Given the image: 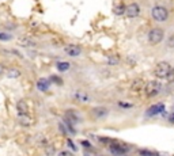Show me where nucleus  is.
<instances>
[{
    "mask_svg": "<svg viewBox=\"0 0 174 156\" xmlns=\"http://www.w3.org/2000/svg\"><path fill=\"white\" fill-rule=\"evenodd\" d=\"M165 38V31L161 27H153L148 33V42L151 45H158Z\"/></svg>",
    "mask_w": 174,
    "mask_h": 156,
    "instance_id": "nucleus-2",
    "label": "nucleus"
},
{
    "mask_svg": "<svg viewBox=\"0 0 174 156\" xmlns=\"http://www.w3.org/2000/svg\"><path fill=\"white\" fill-rule=\"evenodd\" d=\"M118 106L123 107V109H131L133 105L132 103H128V102H118Z\"/></svg>",
    "mask_w": 174,
    "mask_h": 156,
    "instance_id": "nucleus-24",
    "label": "nucleus"
},
{
    "mask_svg": "<svg viewBox=\"0 0 174 156\" xmlns=\"http://www.w3.org/2000/svg\"><path fill=\"white\" fill-rule=\"evenodd\" d=\"M151 15H153V19L157 22H166L169 18V11L162 6H155L151 11Z\"/></svg>",
    "mask_w": 174,
    "mask_h": 156,
    "instance_id": "nucleus-4",
    "label": "nucleus"
},
{
    "mask_svg": "<svg viewBox=\"0 0 174 156\" xmlns=\"http://www.w3.org/2000/svg\"><path fill=\"white\" fill-rule=\"evenodd\" d=\"M18 121H19V124L22 126H25V128H29V126L33 125V118L30 116V113L29 114H18Z\"/></svg>",
    "mask_w": 174,
    "mask_h": 156,
    "instance_id": "nucleus-9",
    "label": "nucleus"
},
{
    "mask_svg": "<svg viewBox=\"0 0 174 156\" xmlns=\"http://www.w3.org/2000/svg\"><path fill=\"white\" fill-rule=\"evenodd\" d=\"M124 14H125L127 18H136L140 14V6L138 4V3H132V4L127 6Z\"/></svg>",
    "mask_w": 174,
    "mask_h": 156,
    "instance_id": "nucleus-7",
    "label": "nucleus"
},
{
    "mask_svg": "<svg viewBox=\"0 0 174 156\" xmlns=\"http://www.w3.org/2000/svg\"><path fill=\"white\" fill-rule=\"evenodd\" d=\"M56 67H57V69L60 71V72H65V71L69 69L71 64H69V62H67V61H60V62H57Z\"/></svg>",
    "mask_w": 174,
    "mask_h": 156,
    "instance_id": "nucleus-16",
    "label": "nucleus"
},
{
    "mask_svg": "<svg viewBox=\"0 0 174 156\" xmlns=\"http://www.w3.org/2000/svg\"><path fill=\"white\" fill-rule=\"evenodd\" d=\"M139 155L140 156H159L158 152H154V151H150V149H140Z\"/></svg>",
    "mask_w": 174,
    "mask_h": 156,
    "instance_id": "nucleus-19",
    "label": "nucleus"
},
{
    "mask_svg": "<svg viewBox=\"0 0 174 156\" xmlns=\"http://www.w3.org/2000/svg\"><path fill=\"white\" fill-rule=\"evenodd\" d=\"M67 144H68V147L71 148L72 151H76V147H75V144H73V141H72L71 139H68V140H67Z\"/></svg>",
    "mask_w": 174,
    "mask_h": 156,
    "instance_id": "nucleus-26",
    "label": "nucleus"
},
{
    "mask_svg": "<svg viewBox=\"0 0 174 156\" xmlns=\"http://www.w3.org/2000/svg\"><path fill=\"white\" fill-rule=\"evenodd\" d=\"M166 79H167L169 83H174V68L170 69V72H169V75H167Z\"/></svg>",
    "mask_w": 174,
    "mask_h": 156,
    "instance_id": "nucleus-23",
    "label": "nucleus"
},
{
    "mask_svg": "<svg viewBox=\"0 0 174 156\" xmlns=\"http://www.w3.org/2000/svg\"><path fill=\"white\" fill-rule=\"evenodd\" d=\"M110 154L114 155V156H121L124 154H127V152L129 151V148L127 145H124L123 143H120V141H114L113 144H110V145H108Z\"/></svg>",
    "mask_w": 174,
    "mask_h": 156,
    "instance_id": "nucleus-5",
    "label": "nucleus"
},
{
    "mask_svg": "<svg viewBox=\"0 0 174 156\" xmlns=\"http://www.w3.org/2000/svg\"><path fill=\"white\" fill-rule=\"evenodd\" d=\"M16 110L18 114H29V106L25 101H19L16 103Z\"/></svg>",
    "mask_w": 174,
    "mask_h": 156,
    "instance_id": "nucleus-13",
    "label": "nucleus"
},
{
    "mask_svg": "<svg viewBox=\"0 0 174 156\" xmlns=\"http://www.w3.org/2000/svg\"><path fill=\"white\" fill-rule=\"evenodd\" d=\"M50 86V81L45 79V77H41V79L37 80V88H38L40 91H46L48 88Z\"/></svg>",
    "mask_w": 174,
    "mask_h": 156,
    "instance_id": "nucleus-12",
    "label": "nucleus"
},
{
    "mask_svg": "<svg viewBox=\"0 0 174 156\" xmlns=\"http://www.w3.org/2000/svg\"><path fill=\"white\" fill-rule=\"evenodd\" d=\"M165 113V105L163 103H155V105L150 106L148 109L146 110V117L148 118H153V117H157L159 114H163Z\"/></svg>",
    "mask_w": 174,
    "mask_h": 156,
    "instance_id": "nucleus-6",
    "label": "nucleus"
},
{
    "mask_svg": "<svg viewBox=\"0 0 174 156\" xmlns=\"http://www.w3.org/2000/svg\"><path fill=\"white\" fill-rule=\"evenodd\" d=\"M169 120L172 122H174V114H172V117H169Z\"/></svg>",
    "mask_w": 174,
    "mask_h": 156,
    "instance_id": "nucleus-30",
    "label": "nucleus"
},
{
    "mask_svg": "<svg viewBox=\"0 0 174 156\" xmlns=\"http://www.w3.org/2000/svg\"><path fill=\"white\" fill-rule=\"evenodd\" d=\"M82 144H83V145H86V147H90V144H88V143H87V141H83V143H82Z\"/></svg>",
    "mask_w": 174,
    "mask_h": 156,
    "instance_id": "nucleus-29",
    "label": "nucleus"
},
{
    "mask_svg": "<svg viewBox=\"0 0 174 156\" xmlns=\"http://www.w3.org/2000/svg\"><path fill=\"white\" fill-rule=\"evenodd\" d=\"M118 62H120V57H118V56H110V57L108 58L109 65H117Z\"/></svg>",
    "mask_w": 174,
    "mask_h": 156,
    "instance_id": "nucleus-20",
    "label": "nucleus"
},
{
    "mask_svg": "<svg viewBox=\"0 0 174 156\" xmlns=\"http://www.w3.org/2000/svg\"><path fill=\"white\" fill-rule=\"evenodd\" d=\"M142 87H143V80H135V81H133V84H132V90L133 91H135V90L139 91Z\"/></svg>",
    "mask_w": 174,
    "mask_h": 156,
    "instance_id": "nucleus-21",
    "label": "nucleus"
},
{
    "mask_svg": "<svg viewBox=\"0 0 174 156\" xmlns=\"http://www.w3.org/2000/svg\"><path fill=\"white\" fill-rule=\"evenodd\" d=\"M18 44L22 46H35V42L31 41L30 38H19L18 39Z\"/></svg>",
    "mask_w": 174,
    "mask_h": 156,
    "instance_id": "nucleus-15",
    "label": "nucleus"
},
{
    "mask_svg": "<svg viewBox=\"0 0 174 156\" xmlns=\"http://www.w3.org/2000/svg\"><path fill=\"white\" fill-rule=\"evenodd\" d=\"M45 152H46V155H53L54 154V147L53 145H48L46 148H45Z\"/></svg>",
    "mask_w": 174,
    "mask_h": 156,
    "instance_id": "nucleus-25",
    "label": "nucleus"
},
{
    "mask_svg": "<svg viewBox=\"0 0 174 156\" xmlns=\"http://www.w3.org/2000/svg\"><path fill=\"white\" fill-rule=\"evenodd\" d=\"M7 76L11 77V79H16V77H19V76H21V71H19V69L12 68V69H10L8 72H7Z\"/></svg>",
    "mask_w": 174,
    "mask_h": 156,
    "instance_id": "nucleus-17",
    "label": "nucleus"
},
{
    "mask_svg": "<svg viewBox=\"0 0 174 156\" xmlns=\"http://www.w3.org/2000/svg\"><path fill=\"white\" fill-rule=\"evenodd\" d=\"M6 72V68H4V65L3 64H0V75H3V73Z\"/></svg>",
    "mask_w": 174,
    "mask_h": 156,
    "instance_id": "nucleus-28",
    "label": "nucleus"
},
{
    "mask_svg": "<svg viewBox=\"0 0 174 156\" xmlns=\"http://www.w3.org/2000/svg\"><path fill=\"white\" fill-rule=\"evenodd\" d=\"M48 80H49V81H54V84H61L63 83V80L60 79V77H57L56 75H52Z\"/></svg>",
    "mask_w": 174,
    "mask_h": 156,
    "instance_id": "nucleus-22",
    "label": "nucleus"
},
{
    "mask_svg": "<svg viewBox=\"0 0 174 156\" xmlns=\"http://www.w3.org/2000/svg\"><path fill=\"white\" fill-rule=\"evenodd\" d=\"M125 8H127V7H125L124 4H118L113 8V12L116 14V15H123V14L125 12Z\"/></svg>",
    "mask_w": 174,
    "mask_h": 156,
    "instance_id": "nucleus-18",
    "label": "nucleus"
},
{
    "mask_svg": "<svg viewBox=\"0 0 174 156\" xmlns=\"http://www.w3.org/2000/svg\"><path fill=\"white\" fill-rule=\"evenodd\" d=\"M65 53L68 56H71V57H76V56H79L80 53H82V48L78 46V45H73V44H71V45H67L64 48Z\"/></svg>",
    "mask_w": 174,
    "mask_h": 156,
    "instance_id": "nucleus-8",
    "label": "nucleus"
},
{
    "mask_svg": "<svg viewBox=\"0 0 174 156\" xmlns=\"http://www.w3.org/2000/svg\"><path fill=\"white\" fill-rule=\"evenodd\" d=\"M91 114L95 118H105L109 114V110L103 106H98V107H94V109L91 110Z\"/></svg>",
    "mask_w": 174,
    "mask_h": 156,
    "instance_id": "nucleus-10",
    "label": "nucleus"
},
{
    "mask_svg": "<svg viewBox=\"0 0 174 156\" xmlns=\"http://www.w3.org/2000/svg\"><path fill=\"white\" fill-rule=\"evenodd\" d=\"M84 156H90V155H84Z\"/></svg>",
    "mask_w": 174,
    "mask_h": 156,
    "instance_id": "nucleus-31",
    "label": "nucleus"
},
{
    "mask_svg": "<svg viewBox=\"0 0 174 156\" xmlns=\"http://www.w3.org/2000/svg\"><path fill=\"white\" fill-rule=\"evenodd\" d=\"M59 156H73V154H71L69 151H61L60 154H59Z\"/></svg>",
    "mask_w": 174,
    "mask_h": 156,
    "instance_id": "nucleus-27",
    "label": "nucleus"
},
{
    "mask_svg": "<svg viewBox=\"0 0 174 156\" xmlns=\"http://www.w3.org/2000/svg\"><path fill=\"white\" fill-rule=\"evenodd\" d=\"M73 96H75L79 102H90V96H88V94H86V92H83V91L75 92Z\"/></svg>",
    "mask_w": 174,
    "mask_h": 156,
    "instance_id": "nucleus-14",
    "label": "nucleus"
},
{
    "mask_svg": "<svg viewBox=\"0 0 174 156\" xmlns=\"http://www.w3.org/2000/svg\"><path fill=\"white\" fill-rule=\"evenodd\" d=\"M172 68H173V67L170 65L167 61H161V62H158V64H157V67H155L154 75L157 76L158 79H166Z\"/></svg>",
    "mask_w": 174,
    "mask_h": 156,
    "instance_id": "nucleus-3",
    "label": "nucleus"
},
{
    "mask_svg": "<svg viewBox=\"0 0 174 156\" xmlns=\"http://www.w3.org/2000/svg\"><path fill=\"white\" fill-rule=\"evenodd\" d=\"M162 91V83L158 80H151L144 86V94H146L147 98H154L161 94Z\"/></svg>",
    "mask_w": 174,
    "mask_h": 156,
    "instance_id": "nucleus-1",
    "label": "nucleus"
},
{
    "mask_svg": "<svg viewBox=\"0 0 174 156\" xmlns=\"http://www.w3.org/2000/svg\"><path fill=\"white\" fill-rule=\"evenodd\" d=\"M65 118H67V121H68V124H71V125H75V124H78V122L80 121L79 114H78L75 110H68L67 111Z\"/></svg>",
    "mask_w": 174,
    "mask_h": 156,
    "instance_id": "nucleus-11",
    "label": "nucleus"
}]
</instances>
